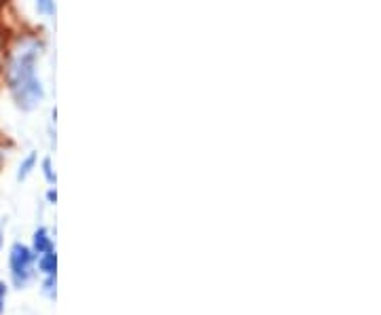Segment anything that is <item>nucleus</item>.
<instances>
[{
  "label": "nucleus",
  "mask_w": 381,
  "mask_h": 315,
  "mask_svg": "<svg viewBox=\"0 0 381 315\" xmlns=\"http://www.w3.org/2000/svg\"><path fill=\"white\" fill-rule=\"evenodd\" d=\"M37 165H39V153L37 151H30L24 159H21V163H19V167H17V173H15V180L17 182H26L28 178H30V173L37 169Z\"/></svg>",
  "instance_id": "nucleus-4"
},
{
  "label": "nucleus",
  "mask_w": 381,
  "mask_h": 315,
  "mask_svg": "<svg viewBox=\"0 0 381 315\" xmlns=\"http://www.w3.org/2000/svg\"><path fill=\"white\" fill-rule=\"evenodd\" d=\"M0 248H3V227H0Z\"/></svg>",
  "instance_id": "nucleus-11"
},
{
  "label": "nucleus",
  "mask_w": 381,
  "mask_h": 315,
  "mask_svg": "<svg viewBox=\"0 0 381 315\" xmlns=\"http://www.w3.org/2000/svg\"><path fill=\"white\" fill-rule=\"evenodd\" d=\"M5 296H7V286L0 284V313H3V307H5Z\"/></svg>",
  "instance_id": "nucleus-10"
},
{
  "label": "nucleus",
  "mask_w": 381,
  "mask_h": 315,
  "mask_svg": "<svg viewBox=\"0 0 381 315\" xmlns=\"http://www.w3.org/2000/svg\"><path fill=\"white\" fill-rule=\"evenodd\" d=\"M47 203L49 205H55L57 203V191H55V187H49V191H47Z\"/></svg>",
  "instance_id": "nucleus-9"
},
{
  "label": "nucleus",
  "mask_w": 381,
  "mask_h": 315,
  "mask_svg": "<svg viewBox=\"0 0 381 315\" xmlns=\"http://www.w3.org/2000/svg\"><path fill=\"white\" fill-rule=\"evenodd\" d=\"M39 258V269L45 273V275H55V271H57V256H55V250H49V252H45V254H41V256H37Z\"/></svg>",
  "instance_id": "nucleus-6"
},
{
  "label": "nucleus",
  "mask_w": 381,
  "mask_h": 315,
  "mask_svg": "<svg viewBox=\"0 0 381 315\" xmlns=\"http://www.w3.org/2000/svg\"><path fill=\"white\" fill-rule=\"evenodd\" d=\"M45 294L55 298V275H47V279H45Z\"/></svg>",
  "instance_id": "nucleus-8"
},
{
  "label": "nucleus",
  "mask_w": 381,
  "mask_h": 315,
  "mask_svg": "<svg viewBox=\"0 0 381 315\" xmlns=\"http://www.w3.org/2000/svg\"><path fill=\"white\" fill-rule=\"evenodd\" d=\"M41 171H43L45 182H47L49 187H55V182H57V173H55V167H53V159H51V155L43 157V161H41Z\"/></svg>",
  "instance_id": "nucleus-7"
},
{
  "label": "nucleus",
  "mask_w": 381,
  "mask_h": 315,
  "mask_svg": "<svg viewBox=\"0 0 381 315\" xmlns=\"http://www.w3.org/2000/svg\"><path fill=\"white\" fill-rule=\"evenodd\" d=\"M34 9H37V15L43 19H55L57 15L55 0H34Z\"/></svg>",
  "instance_id": "nucleus-5"
},
{
  "label": "nucleus",
  "mask_w": 381,
  "mask_h": 315,
  "mask_svg": "<svg viewBox=\"0 0 381 315\" xmlns=\"http://www.w3.org/2000/svg\"><path fill=\"white\" fill-rule=\"evenodd\" d=\"M49 250H53V241L49 237V231L45 227H39L37 231H34V237H32V252L37 256H41Z\"/></svg>",
  "instance_id": "nucleus-3"
},
{
  "label": "nucleus",
  "mask_w": 381,
  "mask_h": 315,
  "mask_svg": "<svg viewBox=\"0 0 381 315\" xmlns=\"http://www.w3.org/2000/svg\"><path fill=\"white\" fill-rule=\"evenodd\" d=\"M34 258L37 254L32 252V248L24 246V243H13L11 254H9V265H11V277L15 288H24L34 271Z\"/></svg>",
  "instance_id": "nucleus-2"
},
{
  "label": "nucleus",
  "mask_w": 381,
  "mask_h": 315,
  "mask_svg": "<svg viewBox=\"0 0 381 315\" xmlns=\"http://www.w3.org/2000/svg\"><path fill=\"white\" fill-rule=\"evenodd\" d=\"M47 51V41L37 34H26L11 49L5 64V85L21 113H34L47 99V87L39 77V64Z\"/></svg>",
  "instance_id": "nucleus-1"
}]
</instances>
